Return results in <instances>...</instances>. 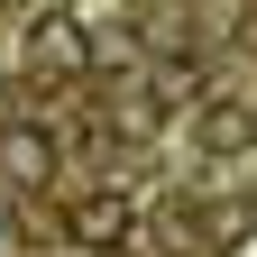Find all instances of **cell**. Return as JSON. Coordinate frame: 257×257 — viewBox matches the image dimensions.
Here are the masks:
<instances>
[{
    "instance_id": "obj_3",
    "label": "cell",
    "mask_w": 257,
    "mask_h": 257,
    "mask_svg": "<svg viewBox=\"0 0 257 257\" xmlns=\"http://www.w3.org/2000/svg\"><path fill=\"white\" fill-rule=\"evenodd\" d=\"M37 55H46V64H83V37H74L64 19H46V28H37Z\"/></svg>"
},
{
    "instance_id": "obj_1",
    "label": "cell",
    "mask_w": 257,
    "mask_h": 257,
    "mask_svg": "<svg viewBox=\"0 0 257 257\" xmlns=\"http://www.w3.org/2000/svg\"><path fill=\"white\" fill-rule=\"evenodd\" d=\"M46 175H55V147L37 138V128H0V184L28 193V184H46Z\"/></svg>"
},
{
    "instance_id": "obj_2",
    "label": "cell",
    "mask_w": 257,
    "mask_h": 257,
    "mask_svg": "<svg viewBox=\"0 0 257 257\" xmlns=\"http://www.w3.org/2000/svg\"><path fill=\"white\" fill-rule=\"evenodd\" d=\"M74 239H83V248H119V239H128V202H119V193L74 202Z\"/></svg>"
},
{
    "instance_id": "obj_4",
    "label": "cell",
    "mask_w": 257,
    "mask_h": 257,
    "mask_svg": "<svg viewBox=\"0 0 257 257\" xmlns=\"http://www.w3.org/2000/svg\"><path fill=\"white\" fill-rule=\"evenodd\" d=\"M248 138V110H211V147H239Z\"/></svg>"
}]
</instances>
